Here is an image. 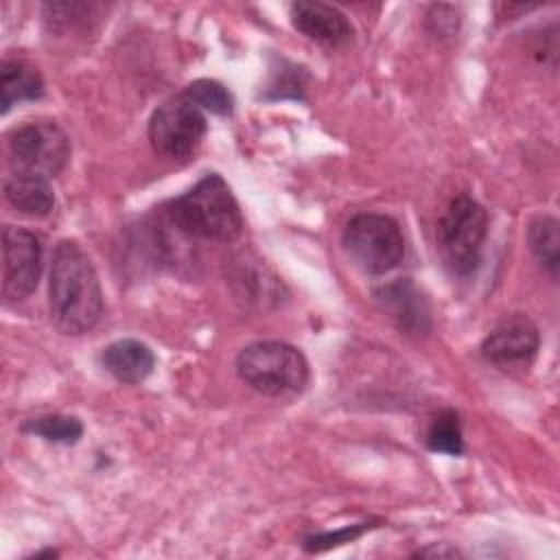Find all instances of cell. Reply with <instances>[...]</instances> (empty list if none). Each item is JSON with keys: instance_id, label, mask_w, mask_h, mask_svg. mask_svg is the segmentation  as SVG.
<instances>
[{"instance_id": "1", "label": "cell", "mask_w": 560, "mask_h": 560, "mask_svg": "<svg viewBox=\"0 0 560 560\" xmlns=\"http://www.w3.org/2000/svg\"><path fill=\"white\" fill-rule=\"evenodd\" d=\"M52 324L66 335H83L103 315V291L90 256L74 241L57 243L48 273Z\"/></svg>"}, {"instance_id": "2", "label": "cell", "mask_w": 560, "mask_h": 560, "mask_svg": "<svg viewBox=\"0 0 560 560\" xmlns=\"http://www.w3.org/2000/svg\"><path fill=\"white\" fill-rule=\"evenodd\" d=\"M168 217L179 232L206 241L232 243L243 232L238 201L217 173L203 175L188 192L173 199Z\"/></svg>"}, {"instance_id": "3", "label": "cell", "mask_w": 560, "mask_h": 560, "mask_svg": "<svg viewBox=\"0 0 560 560\" xmlns=\"http://www.w3.org/2000/svg\"><path fill=\"white\" fill-rule=\"evenodd\" d=\"M238 376L256 392L287 396L302 392L308 383L306 357L284 341H256L236 357Z\"/></svg>"}, {"instance_id": "4", "label": "cell", "mask_w": 560, "mask_h": 560, "mask_svg": "<svg viewBox=\"0 0 560 560\" xmlns=\"http://www.w3.org/2000/svg\"><path fill=\"white\" fill-rule=\"evenodd\" d=\"M488 234V214L470 195H455L438 225V243L446 267L457 276H468L477 269L481 247Z\"/></svg>"}, {"instance_id": "5", "label": "cell", "mask_w": 560, "mask_h": 560, "mask_svg": "<svg viewBox=\"0 0 560 560\" xmlns=\"http://www.w3.org/2000/svg\"><path fill=\"white\" fill-rule=\"evenodd\" d=\"M341 243L354 265L372 276L387 273L405 256L400 225L392 217L376 212L352 217L343 228Z\"/></svg>"}, {"instance_id": "6", "label": "cell", "mask_w": 560, "mask_h": 560, "mask_svg": "<svg viewBox=\"0 0 560 560\" xmlns=\"http://www.w3.org/2000/svg\"><path fill=\"white\" fill-rule=\"evenodd\" d=\"M9 160L13 173L50 179L70 158V140L52 120H31L9 133Z\"/></svg>"}, {"instance_id": "7", "label": "cell", "mask_w": 560, "mask_h": 560, "mask_svg": "<svg viewBox=\"0 0 560 560\" xmlns=\"http://www.w3.org/2000/svg\"><path fill=\"white\" fill-rule=\"evenodd\" d=\"M203 112L184 94L164 101L149 120V140L155 153L182 160L197 151L206 136Z\"/></svg>"}, {"instance_id": "8", "label": "cell", "mask_w": 560, "mask_h": 560, "mask_svg": "<svg viewBox=\"0 0 560 560\" xmlns=\"http://www.w3.org/2000/svg\"><path fill=\"white\" fill-rule=\"evenodd\" d=\"M42 273V241L24 228L2 230V293L9 300L28 298Z\"/></svg>"}, {"instance_id": "9", "label": "cell", "mask_w": 560, "mask_h": 560, "mask_svg": "<svg viewBox=\"0 0 560 560\" xmlns=\"http://www.w3.org/2000/svg\"><path fill=\"white\" fill-rule=\"evenodd\" d=\"M540 346L536 324L527 315H510L497 324L481 343V354L488 363L499 368L527 365Z\"/></svg>"}, {"instance_id": "10", "label": "cell", "mask_w": 560, "mask_h": 560, "mask_svg": "<svg viewBox=\"0 0 560 560\" xmlns=\"http://www.w3.org/2000/svg\"><path fill=\"white\" fill-rule=\"evenodd\" d=\"M289 11L293 26L311 42L335 48L352 39V24L337 7L324 2H293Z\"/></svg>"}, {"instance_id": "11", "label": "cell", "mask_w": 560, "mask_h": 560, "mask_svg": "<svg viewBox=\"0 0 560 560\" xmlns=\"http://www.w3.org/2000/svg\"><path fill=\"white\" fill-rule=\"evenodd\" d=\"M103 368L120 383H140L155 368L153 350L138 339H116L101 354Z\"/></svg>"}, {"instance_id": "12", "label": "cell", "mask_w": 560, "mask_h": 560, "mask_svg": "<svg viewBox=\"0 0 560 560\" xmlns=\"http://www.w3.org/2000/svg\"><path fill=\"white\" fill-rule=\"evenodd\" d=\"M7 201L26 217H46L55 206V195L44 177L11 173L4 182Z\"/></svg>"}, {"instance_id": "13", "label": "cell", "mask_w": 560, "mask_h": 560, "mask_svg": "<svg viewBox=\"0 0 560 560\" xmlns=\"http://www.w3.org/2000/svg\"><path fill=\"white\" fill-rule=\"evenodd\" d=\"M42 96H44V79L37 72V68L15 59H7L2 63V72H0L2 114H7L15 103L37 101Z\"/></svg>"}, {"instance_id": "14", "label": "cell", "mask_w": 560, "mask_h": 560, "mask_svg": "<svg viewBox=\"0 0 560 560\" xmlns=\"http://www.w3.org/2000/svg\"><path fill=\"white\" fill-rule=\"evenodd\" d=\"M378 300L387 304L392 317L405 330H424V322L429 317L422 300L409 282H396L378 293Z\"/></svg>"}, {"instance_id": "15", "label": "cell", "mask_w": 560, "mask_h": 560, "mask_svg": "<svg viewBox=\"0 0 560 560\" xmlns=\"http://www.w3.org/2000/svg\"><path fill=\"white\" fill-rule=\"evenodd\" d=\"M560 223L553 217H536L527 230V243L536 260L549 269L551 276L558 271L560 262Z\"/></svg>"}, {"instance_id": "16", "label": "cell", "mask_w": 560, "mask_h": 560, "mask_svg": "<svg viewBox=\"0 0 560 560\" xmlns=\"http://www.w3.org/2000/svg\"><path fill=\"white\" fill-rule=\"evenodd\" d=\"M427 446L435 453L462 455L464 435H462L459 416L455 411L446 409L431 420V424L427 429Z\"/></svg>"}, {"instance_id": "17", "label": "cell", "mask_w": 560, "mask_h": 560, "mask_svg": "<svg viewBox=\"0 0 560 560\" xmlns=\"http://www.w3.org/2000/svg\"><path fill=\"white\" fill-rule=\"evenodd\" d=\"M22 429L33 435H39L48 442H59V444H74L83 435L81 420L74 416H61V413H48V416L33 418Z\"/></svg>"}, {"instance_id": "18", "label": "cell", "mask_w": 560, "mask_h": 560, "mask_svg": "<svg viewBox=\"0 0 560 560\" xmlns=\"http://www.w3.org/2000/svg\"><path fill=\"white\" fill-rule=\"evenodd\" d=\"M184 96L188 101H192L201 112H210V114H217V116H228L234 107L230 90L223 83L214 81V79L192 81L184 90Z\"/></svg>"}, {"instance_id": "19", "label": "cell", "mask_w": 560, "mask_h": 560, "mask_svg": "<svg viewBox=\"0 0 560 560\" xmlns=\"http://www.w3.org/2000/svg\"><path fill=\"white\" fill-rule=\"evenodd\" d=\"M372 525L370 523H359V525H350V527H343L339 532H328V534H317V536H308L304 540V549L306 551H324V549H330V547H337V545H343V542H350L354 538H359L365 529H370Z\"/></svg>"}, {"instance_id": "20", "label": "cell", "mask_w": 560, "mask_h": 560, "mask_svg": "<svg viewBox=\"0 0 560 560\" xmlns=\"http://www.w3.org/2000/svg\"><path fill=\"white\" fill-rule=\"evenodd\" d=\"M413 556H418V558H459L462 553L455 547L440 542V545H429L424 549H418Z\"/></svg>"}]
</instances>
